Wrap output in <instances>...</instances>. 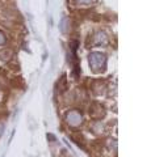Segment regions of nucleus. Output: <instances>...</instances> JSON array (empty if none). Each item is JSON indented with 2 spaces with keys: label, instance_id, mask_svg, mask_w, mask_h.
<instances>
[{
  "label": "nucleus",
  "instance_id": "nucleus-1",
  "mask_svg": "<svg viewBox=\"0 0 151 157\" xmlns=\"http://www.w3.org/2000/svg\"><path fill=\"white\" fill-rule=\"evenodd\" d=\"M0 37H2V34H0ZM3 41H4V39H3V38H0V43H2Z\"/></svg>",
  "mask_w": 151,
  "mask_h": 157
}]
</instances>
